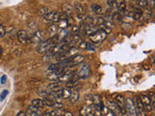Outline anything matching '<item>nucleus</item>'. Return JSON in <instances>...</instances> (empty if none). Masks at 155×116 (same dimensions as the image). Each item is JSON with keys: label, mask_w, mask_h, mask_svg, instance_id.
<instances>
[{"label": "nucleus", "mask_w": 155, "mask_h": 116, "mask_svg": "<svg viewBox=\"0 0 155 116\" xmlns=\"http://www.w3.org/2000/svg\"><path fill=\"white\" fill-rule=\"evenodd\" d=\"M58 42L56 40V38H51L48 40H43L41 43H39L37 45V52L40 54H45L51 50L52 47H54L55 45H57Z\"/></svg>", "instance_id": "nucleus-1"}, {"label": "nucleus", "mask_w": 155, "mask_h": 116, "mask_svg": "<svg viewBox=\"0 0 155 116\" xmlns=\"http://www.w3.org/2000/svg\"><path fill=\"white\" fill-rule=\"evenodd\" d=\"M125 111L127 116H137L135 110V104L132 98H126L125 99Z\"/></svg>", "instance_id": "nucleus-2"}, {"label": "nucleus", "mask_w": 155, "mask_h": 116, "mask_svg": "<svg viewBox=\"0 0 155 116\" xmlns=\"http://www.w3.org/2000/svg\"><path fill=\"white\" fill-rule=\"evenodd\" d=\"M90 75V67L88 64H83L80 67V69L78 70V72L76 73V76L79 77V79H85L89 76Z\"/></svg>", "instance_id": "nucleus-3"}, {"label": "nucleus", "mask_w": 155, "mask_h": 116, "mask_svg": "<svg viewBox=\"0 0 155 116\" xmlns=\"http://www.w3.org/2000/svg\"><path fill=\"white\" fill-rule=\"evenodd\" d=\"M74 76H75V73L70 71L69 69H66L60 73V76H59L58 79H57V82H59V83H62V82L67 83V82L70 81V80L73 79Z\"/></svg>", "instance_id": "nucleus-4"}, {"label": "nucleus", "mask_w": 155, "mask_h": 116, "mask_svg": "<svg viewBox=\"0 0 155 116\" xmlns=\"http://www.w3.org/2000/svg\"><path fill=\"white\" fill-rule=\"evenodd\" d=\"M106 38H107V34H106L104 31H102L100 29L98 30L96 33H94L93 35H91V36L89 37L90 41L92 42V43H95V44L102 43Z\"/></svg>", "instance_id": "nucleus-5"}, {"label": "nucleus", "mask_w": 155, "mask_h": 116, "mask_svg": "<svg viewBox=\"0 0 155 116\" xmlns=\"http://www.w3.org/2000/svg\"><path fill=\"white\" fill-rule=\"evenodd\" d=\"M44 17L45 22H52V23H55V22H58L59 20H60V17H61V15L57 12L55 11H51L49 14H47Z\"/></svg>", "instance_id": "nucleus-6"}, {"label": "nucleus", "mask_w": 155, "mask_h": 116, "mask_svg": "<svg viewBox=\"0 0 155 116\" xmlns=\"http://www.w3.org/2000/svg\"><path fill=\"white\" fill-rule=\"evenodd\" d=\"M17 38L20 44L25 45L30 41V36L26 30H19L17 32Z\"/></svg>", "instance_id": "nucleus-7"}, {"label": "nucleus", "mask_w": 155, "mask_h": 116, "mask_svg": "<svg viewBox=\"0 0 155 116\" xmlns=\"http://www.w3.org/2000/svg\"><path fill=\"white\" fill-rule=\"evenodd\" d=\"M134 104H135V110H136L137 116H146V112L144 111L143 105L139 97L136 98V101L134 102Z\"/></svg>", "instance_id": "nucleus-8"}, {"label": "nucleus", "mask_w": 155, "mask_h": 116, "mask_svg": "<svg viewBox=\"0 0 155 116\" xmlns=\"http://www.w3.org/2000/svg\"><path fill=\"white\" fill-rule=\"evenodd\" d=\"M139 98L143 105L144 111L150 112L152 110V107H151V104H150V98L147 96V95H141V96H139Z\"/></svg>", "instance_id": "nucleus-9"}, {"label": "nucleus", "mask_w": 155, "mask_h": 116, "mask_svg": "<svg viewBox=\"0 0 155 116\" xmlns=\"http://www.w3.org/2000/svg\"><path fill=\"white\" fill-rule=\"evenodd\" d=\"M114 103L118 107L119 110L121 111L122 114H125V98L122 96V95H117V96L114 97Z\"/></svg>", "instance_id": "nucleus-10"}, {"label": "nucleus", "mask_w": 155, "mask_h": 116, "mask_svg": "<svg viewBox=\"0 0 155 116\" xmlns=\"http://www.w3.org/2000/svg\"><path fill=\"white\" fill-rule=\"evenodd\" d=\"M43 39H44L43 32H42V31H40V30H37L36 32L33 33L30 36V41L32 42V43H34V44L41 43V42L43 41Z\"/></svg>", "instance_id": "nucleus-11"}, {"label": "nucleus", "mask_w": 155, "mask_h": 116, "mask_svg": "<svg viewBox=\"0 0 155 116\" xmlns=\"http://www.w3.org/2000/svg\"><path fill=\"white\" fill-rule=\"evenodd\" d=\"M92 101H93V107L97 108V110H103V101H102V97L100 95H94L92 96Z\"/></svg>", "instance_id": "nucleus-12"}, {"label": "nucleus", "mask_w": 155, "mask_h": 116, "mask_svg": "<svg viewBox=\"0 0 155 116\" xmlns=\"http://www.w3.org/2000/svg\"><path fill=\"white\" fill-rule=\"evenodd\" d=\"M61 72L59 71H55V70H48L47 72V79H50V80H54L55 81H57L59 76H60Z\"/></svg>", "instance_id": "nucleus-13"}, {"label": "nucleus", "mask_w": 155, "mask_h": 116, "mask_svg": "<svg viewBox=\"0 0 155 116\" xmlns=\"http://www.w3.org/2000/svg\"><path fill=\"white\" fill-rule=\"evenodd\" d=\"M46 89L48 90L49 93H54V92H57V91H60L62 89V87H61V84L60 83L57 82V81H55L54 83L49 84L48 87Z\"/></svg>", "instance_id": "nucleus-14"}, {"label": "nucleus", "mask_w": 155, "mask_h": 116, "mask_svg": "<svg viewBox=\"0 0 155 116\" xmlns=\"http://www.w3.org/2000/svg\"><path fill=\"white\" fill-rule=\"evenodd\" d=\"M98 30L99 29H98V27L96 25H84L83 27L84 34H86L87 36H89V37L91 35H93L94 33H96Z\"/></svg>", "instance_id": "nucleus-15"}, {"label": "nucleus", "mask_w": 155, "mask_h": 116, "mask_svg": "<svg viewBox=\"0 0 155 116\" xmlns=\"http://www.w3.org/2000/svg\"><path fill=\"white\" fill-rule=\"evenodd\" d=\"M80 99V92L78 88H72L71 89V94H70V98L69 100L71 102L72 104H75L77 103L78 101Z\"/></svg>", "instance_id": "nucleus-16"}, {"label": "nucleus", "mask_w": 155, "mask_h": 116, "mask_svg": "<svg viewBox=\"0 0 155 116\" xmlns=\"http://www.w3.org/2000/svg\"><path fill=\"white\" fill-rule=\"evenodd\" d=\"M107 107H108V110H110L114 115L118 114V113H121V111L119 110L118 107L116 105V104L114 103V102H112V101H108Z\"/></svg>", "instance_id": "nucleus-17"}, {"label": "nucleus", "mask_w": 155, "mask_h": 116, "mask_svg": "<svg viewBox=\"0 0 155 116\" xmlns=\"http://www.w3.org/2000/svg\"><path fill=\"white\" fill-rule=\"evenodd\" d=\"M67 36H68V30L67 29L60 30L56 34V40H57L58 43H63L65 41V39L67 38Z\"/></svg>", "instance_id": "nucleus-18"}, {"label": "nucleus", "mask_w": 155, "mask_h": 116, "mask_svg": "<svg viewBox=\"0 0 155 116\" xmlns=\"http://www.w3.org/2000/svg\"><path fill=\"white\" fill-rule=\"evenodd\" d=\"M47 31H48V33L51 35V37L54 38V36H56V34L58 32V27L55 23H51L48 26Z\"/></svg>", "instance_id": "nucleus-19"}, {"label": "nucleus", "mask_w": 155, "mask_h": 116, "mask_svg": "<svg viewBox=\"0 0 155 116\" xmlns=\"http://www.w3.org/2000/svg\"><path fill=\"white\" fill-rule=\"evenodd\" d=\"M93 111V105H86L84 104L83 107H82V110H80V115L82 116H87L92 113Z\"/></svg>", "instance_id": "nucleus-20"}, {"label": "nucleus", "mask_w": 155, "mask_h": 116, "mask_svg": "<svg viewBox=\"0 0 155 116\" xmlns=\"http://www.w3.org/2000/svg\"><path fill=\"white\" fill-rule=\"evenodd\" d=\"M73 10H75L77 15H83L84 14V7L80 2H75L74 3Z\"/></svg>", "instance_id": "nucleus-21"}, {"label": "nucleus", "mask_w": 155, "mask_h": 116, "mask_svg": "<svg viewBox=\"0 0 155 116\" xmlns=\"http://www.w3.org/2000/svg\"><path fill=\"white\" fill-rule=\"evenodd\" d=\"M62 11L64 15L71 16L73 13V6L71 4H69V3H64V4L62 5Z\"/></svg>", "instance_id": "nucleus-22"}, {"label": "nucleus", "mask_w": 155, "mask_h": 116, "mask_svg": "<svg viewBox=\"0 0 155 116\" xmlns=\"http://www.w3.org/2000/svg\"><path fill=\"white\" fill-rule=\"evenodd\" d=\"M90 8H91V11H92L93 14H95V15H101L102 11H103L102 6L99 5V4H97V3H93V4H91Z\"/></svg>", "instance_id": "nucleus-23"}, {"label": "nucleus", "mask_w": 155, "mask_h": 116, "mask_svg": "<svg viewBox=\"0 0 155 116\" xmlns=\"http://www.w3.org/2000/svg\"><path fill=\"white\" fill-rule=\"evenodd\" d=\"M69 26V23L67 22L66 19H60V20L57 22V27L60 28V30H63V29H67Z\"/></svg>", "instance_id": "nucleus-24"}, {"label": "nucleus", "mask_w": 155, "mask_h": 116, "mask_svg": "<svg viewBox=\"0 0 155 116\" xmlns=\"http://www.w3.org/2000/svg\"><path fill=\"white\" fill-rule=\"evenodd\" d=\"M122 16H121V14L120 13H118V12H114V14H112V22H122Z\"/></svg>", "instance_id": "nucleus-25"}, {"label": "nucleus", "mask_w": 155, "mask_h": 116, "mask_svg": "<svg viewBox=\"0 0 155 116\" xmlns=\"http://www.w3.org/2000/svg\"><path fill=\"white\" fill-rule=\"evenodd\" d=\"M31 104L34 105L35 107L39 108V110L45 107L44 102H43V100H41V99H35V100H33V101H32V103H31Z\"/></svg>", "instance_id": "nucleus-26"}, {"label": "nucleus", "mask_w": 155, "mask_h": 116, "mask_svg": "<svg viewBox=\"0 0 155 116\" xmlns=\"http://www.w3.org/2000/svg\"><path fill=\"white\" fill-rule=\"evenodd\" d=\"M107 4L109 6V9L112 10V12L114 11L117 12V1H112V0H110V1H107Z\"/></svg>", "instance_id": "nucleus-27"}, {"label": "nucleus", "mask_w": 155, "mask_h": 116, "mask_svg": "<svg viewBox=\"0 0 155 116\" xmlns=\"http://www.w3.org/2000/svg\"><path fill=\"white\" fill-rule=\"evenodd\" d=\"M126 11V2L125 1H117V12L123 13Z\"/></svg>", "instance_id": "nucleus-28"}, {"label": "nucleus", "mask_w": 155, "mask_h": 116, "mask_svg": "<svg viewBox=\"0 0 155 116\" xmlns=\"http://www.w3.org/2000/svg\"><path fill=\"white\" fill-rule=\"evenodd\" d=\"M61 93H62V98H63V99H69L70 94H71V89L68 88V87H64V88H62Z\"/></svg>", "instance_id": "nucleus-29"}, {"label": "nucleus", "mask_w": 155, "mask_h": 116, "mask_svg": "<svg viewBox=\"0 0 155 116\" xmlns=\"http://www.w3.org/2000/svg\"><path fill=\"white\" fill-rule=\"evenodd\" d=\"M43 102H44L45 105H48V107H54V102L50 97H47V98H45V99H43Z\"/></svg>", "instance_id": "nucleus-30"}, {"label": "nucleus", "mask_w": 155, "mask_h": 116, "mask_svg": "<svg viewBox=\"0 0 155 116\" xmlns=\"http://www.w3.org/2000/svg\"><path fill=\"white\" fill-rule=\"evenodd\" d=\"M136 3L141 8H147L149 6V1H146V0H140V1H136Z\"/></svg>", "instance_id": "nucleus-31"}, {"label": "nucleus", "mask_w": 155, "mask_h": 116, "mask_svg": "<svg viewBox=\"0 0 155 116\" xmlns=\"http://www.w3.org/2000/svg\"><path fill=\"white\" fill-rule=\"evenodd\" d=\"M50 12H51V10H50V8H48V7H41L40 10H39V14H40L42 17H45Z\"/></svg>", "instance_id": "nucleus-32"}, {"label": "nucleus", "mask_w": 155, "mask_h": 116, "mask_svg": "<svg viewBox=\"0 0 155 116\" xmlns=\"http://www.w3.org/2000/svg\"><path fill=\"white\" fill-rule=\"evenodd\" d=\"M38 94L40 95V96L43 98V99H45V98L49 97V95H50V93L48 92V90L46 88H42V89H39L38 91Z\"/></svg>", "instance_id": "nucleus-33"}, {"label": "nucleus", "mask_w": 155, "mask_h": 116, "mask_svg": "<svg viewBox=\"0 0 155 116\" xmlns=\"http://www.w3.org/2000/svg\"><path fill=\"white\" fill-rule=\"evenodd\" d=\"M51 116H63V113L60 108H54V110L50 112Z\"/></svg>", "instance_id": "nucleus-34"}, {"label": "nucleus", "mask_w": 155, "mask_h": 116, "mask_svg": "<svg viewBox=\"0 0 155 116\" xmlns=\"http://www.w3.org/2000/svg\"><path fill=\"white\" fill-rule=\"evenodd\" d=\"M86 45H87V43H85L84 41H82L79 45H78L77 48L78 50H86Z\"/></svg>", "instance_id": "nucleus-35"}, {"label": "nucleus", "mask_w": 155, "mask_h": 116, "mask_svg": "<svg viewBox=\"0 0 155 116\" xmlns=\"http://www.w3.org/2000/svg\"><path fill=\"white\" fill-rule=\"evenodd\" d=\"M85 104H86V105H92V104H93L92 96H90V95H88V96H86V98H85Z\"/></svg>", "instance_id": "nucleus-36"}, {"label": "nucleus", "mask_w": 155, "mask_h": 116, "mask_svg": "<svg viewBox=\"0 0 155 116\" xmlns=\"http://www.w3.org/2000/svg\"><path fill=\"white\" fill-rule=\"evenodd\" d=\"M79 32H80V26L73 25L72 26V34L73 35H79V34H78Z\"/></svg>", "instance_id": "nucleus-37"}, {"label": "nucleus", "mask_w": 155, "mask_h": 116, "mask_svg": "<svg viewBox=\"0 0 155 116\" xmlns=\"http://www.w3.org/2000/svg\"><path fill=\"white\" fill-rule=\"evenodd\" d=\"M6 34V29L5 27L2 25V24H0V38H3L4 37V35Z\"/></svg>", "instance_id": "nucleus-38"}, {"label": "nucleus", "mask_w": 155, "mask_h": 116, "mask_svg": "<svg viewBox=\"0 0 155 116\" xmlns=\"http://www.w3.org/2000/svg\"><path fill=\"white\" fill-rule=\"evenodd\" d=\"M28 116H43V112H42L40 110H37L36 111L32 112V113L29 114Z\"/></svg>", "instance_id": "nucleus-39"}, {"label": "nucleus", "mask_w": 155, "mask_h": 116, "mask_svg": "<svg viewBox=\"0 0 155 116\" xmlns=\"http://www.w3.org/2000/svg\"><path fill=\"white\" fill-rule=\"evenodd\" d=\"M86 50H88L90 51H94L95 50V48H94V45H92V43H87V45H86Z\"/></svg>", "instance_id": "nucleus-40"}, {"label": "nucleus", "mask_w": 155, "mask_h": 116, "mask_svg": "<svg viewBox=\"0 0 155 116\" xmlns=\"http://www.w3.org/2000/svg\"><path fill=\"white\" fill-rule=\"evenodd\" d=\"M16 116H26V114H25V112L24 111H20Z\"/></svg>", "instance_id": "nucleus-41"}, {"label": "nucleus", "mask_w": 155, "mask_h": 116, "mask_svg": "<svg viewBox=\"0 0 155 116\" xmlns=\"http://www.w3.org/2000/svg\"><path fill=\"white\" fill-rule=\"evenodd\" d=\"M64 116H74V115H73V113L71 111H65Z\"/></svg>", "instance_id": "nucleus-42"}, {"label": "nucleus", "mask_w": 155, "mask_h": 116, "mask_svg": "<svg viewBox=\"0 0 155 116\" xmlns=\"http://www.w3.org/2000/svg\"><path fill=\"white\" fill-rule=\"evenodd\" d=\"M1 52H2V48L0 47V54H1Z\"/></svg>", "instance_id": "nucleus-43"}, {"label": "nucleus", "mask_w": 155, "mask_h": 116, "mask_svg": "<svg viewBox=\"0 0 155 116\" xmlns=\"http://www.w3.org/2000/svg\"><path fill=\"white\" fill-rule=\"evenodd\" d=\"M87 116H94V114H93V113H91V114H89V115H87Z\"/></svg>", "instance_id": "nucleus-44"}]
</instances>
